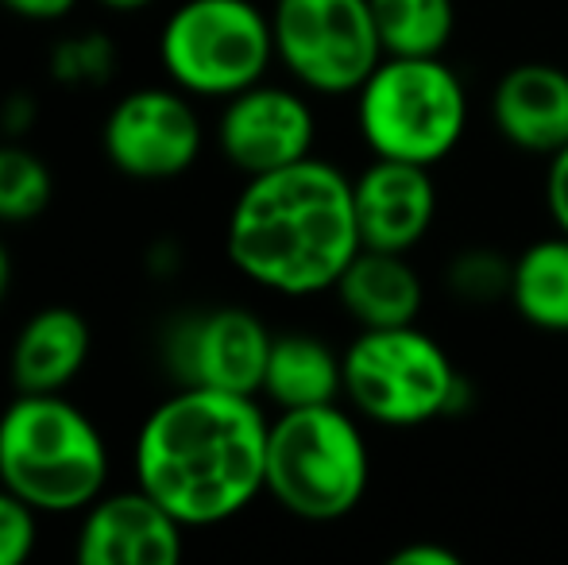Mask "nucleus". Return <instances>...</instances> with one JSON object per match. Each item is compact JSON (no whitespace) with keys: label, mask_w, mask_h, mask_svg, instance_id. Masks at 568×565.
Listing matches in <instances>:
<instances>
[{"label":"nucleus","mask_w":568,"mask_h":565,"mask_svg":"<svg viewBox=\"0 0 568 565\" xmlns=\"http://www.w3.org/2000/svg\"><path fill=\"white\" fill-rule=\"evenodd\" d=\"M267 430L255 395L174 387L135 434V484L186 527H217L267 492Z\"/></svg>","instance_id":"1"},{"label":"nucleus","mask_w":568,"mask_h":565,"mask_svg":"<svg viewBox=\"0 0 568 565\" xmlns=\"http://www.w3.org/2000/svg\"><path fill=\"white\" fill-rule=\"evenodd\" d=\"M359 249L352 179L317 155L247 179L225 225L232 268L286 299L333 291Z\"/></svg>","instance_id":"2"},{"label":"nucleus","mask_w":568,"mask_h":565,"mask_svg":"<svg viewBox=\"0 0 568 565\" xmlns=\"http://www.w3.org/2000/svg\"><path fill=\"white\" fill-rule=\"evenodd\" d=\"M0 484L39 515L85 512L109 484L105 437L62 392H16L0 411Z\"/></svg>","instance_id":"3"},{"label":"nucleus","mask_w":568,"mask_h":565,"mask_svg":"<svg viewBox=\"0 0 568 565\" xmlns=\"http://www.w3.org/2000/svg\"><path fill=\"white\" fill-rule=\"evenodd\" d=\"M372 457L356 418L337 403L278 411L267 430V496L306 523L356 512Z\"/></svg>","instance_id":"4"},{"label":"nucleus","mask_w":568,"mask_h":565,"mask_svg":"<svg viewBox=\"0 0 568 565\" xmlns=\"http://www.w3.org/2000/svg\"><path fill=\"white\" fill-rule=\"evenodd\" d=\"M356 124L372 155L434 167L464 137L468 93L442 54H387L356 90Z\"/></svg>","instance_id":"5"},{"label":"nucleus","mask_w":568,"mask_h":565,"mask_svg":"<svg viewBox=\"0 0 568 565\" xmlns=\"http://www.w3.org/2000/svg\"><path fill=\"white\" fill-rule=\"evenodd\" d=\"M341 361L348 403L379 426H422L460 411L464 376L418 325L359 330Z\"/></svg>","instance_id":"6"},{"label":"nucleus","mask_w":568,"mask_h":565,"mask_svg":"<svg viewBox=\"0 0 568 565\" xmlns=\"http://www.w3.org/2000/svg\"><path fill=\"white\" fill-rule=\"evenodd\" d=\"M275 59L271 16L252 0H182L163 23L159 62L190 98H232Z\"/></svg>","instance_id":"7"},{"label":"nucleus","mask_w":568,"mask_h":565,"mask_svg":"<svg viewBox=\"0 0 568 565\" xmlns=\"http://www.w3.org/2000/svg\"><path fill=\"white\" fill-rule=\"evenodd\" d=\"M275 59L314 93H356L387 54L367 0H275Z\"/></svg>","instance_id":"8"},{"label":"nucleus","mask_w":568,"mask_h":565,"mask_svg":"<svg viewBox=\"0 0 568 565\" xmlns=\"http://www.w3.org/2000/svg\"><path fill=\"white\" fill-rule=\"evenodd\" d=\"M271 333L252 310L210 306L174 317L163 333V369L174 387L260 395L267 372Z\"/></svg>","instance_id":"9"},{"label":"nucleus","mask_w":568,"mask_h":565,"mask_svg":"<svg viewBox=\"0 0 568 565\" xmlns=\"http://www.w3.org/2000/svg\"><path fill=\"white\" fill-rule=\"evenodd\" d=\"M202 117L179 85H143L109 109L101 148L120 174L166 182L186 174L202 155Z\"/></svg>","instance_id":"10"},{"label":"nucleus","mask_w":568,"mask_h":565,"mask_svg":"<svg viewBox=\"0 0 568 565\" xmlns=\"http://www.w3.org/2000/svg\"><path fill=\"white\" fill-rule=\"evenodd\" d=\"M317 117L310 101L283 85L255 82L232 93L217 121V148L240 174L283 171L314 155Z\"/></svg>","instance_id":"11"},{"label":"nucleus","mask_w":568,"mask_h":565,"mask_svg":"<svg viewBox=\"0 0 568 565\" xmlns=\"http://www.w3.org/2000/svg\"><path fill=\"white\" fill-rule=\"evenodd\" d=\"M186 523L174 519L151 492H101L82 512L74 558L82 565H171L182 558Z\"/></svg>","instance_id":"12"},{"label":"nucleus","mask_w":568,"mask_h":565,"mask_svg":"<svg viewBox=\"0 0 568 565\" xmlns=\"http://www.w3.org/2000/svg\"><path fill=\"white\" fill-rule=\"evenodd\" d=\"M359 244L379 252H410L429 233L437 213V190L429 167L379 159L352 179Z\"/></svg>","instance_id":"13"},{"label":"nucleus","mask_w":568,"mask_h":565,"mask_svg":"<svg viewBox=\"0 0 568 565\" xmlns=\"http://www.w3.org/2000/svg\"><path fill=\"white\" fill-rule=\"evenodd\" d=\"M499 137L534 155H557L568 143V74L549 62L507 70L491 93Z\"/></svg>","instance_id":"14"},{"label":"nucleus","mask_w":568,"mask_h":565,"mask_svg":"<svg viewBox=\"0 0 568 565\" xmlns=\"http://www.w3.org/2000/svg\"><path fill=\"white\" fill-rule=\"evenodd\" d=\"M93 330L82 310L43 306L20 325L8 349V376L16 392H67L85 369Z\"/></svg>","instance_id":"15"},{"label":"nucleus","mask_w":568,"mask_h":565,"mask_svg":"<svg viewBox=\"0 0 568 565\" xmlns=\"http://www.w3.org/2000/svg\"><path fill=\"white\" fill-rule=\"evenodd\" d=\"M337 299L359 322V330H387V325H414L422 314V280L410 268L406 252L359 249L337 280Z\"/></svg>","instance_id":"16"},{"label":"nucleus","mask_w":568,"mask_h":565,"mask_svg":"<svg viewBox=\"0 0 568 565\" xmlns=\"http://www.w3.org/2000/svg\"><path fill=\"white\" fill-rule=\"evenodd\" d=\"M344 392V361L310 333H283L271 341L267 372L260 395H267L278 411L337 403Z\"/></svg>","instance_id":"17"},{"label":"nucleus","mask_w":568,"mask_h":565,"mask_svg":"<svg viewBox=\"0 0 568 565\" xmlns=\"http://www.w3.org/2000/svg\"><path fill=\"white\" fill-rule=\"evenodd\" d=\"M510 302L534 330L568 333V233L546 236L515 260Z\"/></svg>","instance_id":"18"},{"label":"nucleus","mask_w":568,"mask_h":565,"mask_svg":"<svg viewBox=\"0 0 568 565\" xmlns=\"http://www.w3.org/2000/svg\"><path fill=\"white\" fill-rule=\"evenodd\" d=\"M379 28L383 54L434 59L449 47L456 28L453 0H367Z\"/></svg>","instance_id":"19"},{"label":"nucleus","mask_w":568,"mask_h":565,"mask_svg":"<svg viewBox=\"0 0 568 565\" xmlns=\"http://www.w3.org/2000/svg\"><path fill=\"white\" fill-rule=\"evenodd\" d=\"M54 179L51 167L23 143H0V221L23 225L51 205Z\"/></svg>","instance_id":"20"},{"label":"nucleus","mask_w":568,"mask_h":565,"mask_svg":"<svg viewBox=\"0 0 568 565\" xmlns=\"http://www.w3.org/2000/svg\"><path fill=\"white\" fill-rule=\"evenodd\" d=\"M116 47L105 31H78L51 47V78L70 90H101L116 74Z\"/></svg>","instance_id":"21"},{"label":"nucleus","mask_w":568,"mask_h":565,"mask_svg":"<svg viewBox=\"0 0 568 565\" xmlns=\"http://www.w3.org/2000/svg\"><path fill=\"white\" fill-rule=\"evenodd\" d=\"M510 272H515V260L507 264L499 252H460L456 264L449 268V286L464 302H495L503 294L510 299Z\"/></svg>","instance_id":"22"},{"label":"nucleus","mask_w":568,"mask_h":565,"mask_svg":"<svg viewBox=\"0 0 568 565\" xmlns=\"http://www.w3.org/2000/svg\"><path fill=\"white\" fill-rule=\"evenodd\" d=\"M39 512L0 484V565H20L31 558L39 538Z\"/></svg>","instance_id":"23"},{"label":"nucleus","mask_w":568,"mask_h":565,"mask_svg":"<svg viewBox=\"0 0 568 565\" xmlns=\"http://www.w3.org/2000/svg\"><path fill=\"white\" fill-rule=\"evenodd\" d=\"M546 205L554 225L568 233V143L557 155H549V171H546Z\"/></svg>","instance_id":"24"},{"label":"nucleus","mask_w":568,"mask_h":565,"mask_svg":"<svg viewBox=\"0 0 568 565\" xmlns=\"http://www.w3.org/2000/svg\"><path fill=\"white\" fill-rule=\"evenodd\" d=\"M0 8L31 23H54V20H67L78 8V0H0Z\"/></svg>","instance_id":"25"},{"label":"nucleus","mask_w":568,"mask_h":565,"mask_svg":"<svg viewBox=\"0 0 568 565\" xmlns=\"http://www.w3.org/2000/svg\"><path fill=\"white\" fill-rule=\"evenodd\" d=\"M387 565H460V554L442 543H406L390 554Z\"/></svg>","instance_id":"26"},{"label":"nucleus","mask_w":568,"mask_h":565,"mask_svg":"<svg viewBox=\"0 0 568 565\" xmlns=\"http://www.w3.org/2000/svg\"><path fill=\"white\" fill-rule=\"evenodd\" d=\"M31 121H36V101H31L28 93H12V98L4 101V109H0L4 132L8 137H20V132L31 129Z\"/></svg>","instance_id":"27"},{"label":"nucleus","mask_w":568,"mask_h":565,"mask_svg":"<svg viewBox=\"0 0 568 565\" xmlns=\"http://www.w3.org/2000/svg\"><path fill=\"white\" fill-rule=\"evenodd\" d=\"M8 286H12V256H8V244L0 241V302L8 299Z\"/></svg>","instance_id":"28"},{"label":"nucleus","mask_w":568,"mask_h":565,"mask_svg":"<svg viewBox=\"0 0 568 565\" xmlns=\"http://www.w3.org/2000/svg\"><path fill=\"white\" fill-rule=\"evenodd\" d=\"M98 4L113 8V12H140V8L155 4V0H98Z\"/></svg>","instance_id":"29"}]
</instances>
